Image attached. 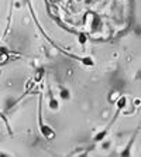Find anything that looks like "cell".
<instances>
[{"mask_svg": "<svg viewBox=\"0 0 141 157\" xmlns=\"http://www.w3.org/2000/svg\"><path fill=\"white\" fill-rule=\"evenodd\" d=\"M116 105H117L119 109H124V108L128 105V98H127V96H120V98L117 99Z\"/></svg>", "mask_w": 141, "mask_h": 157, "instance_id": "1", "label": "cell"}, {"mask_svg": "<svg viewBox=\"0 0 141 157\" xmlns=\"http://www.w3.org/2000/svg\"><path fill=\"white\" fill-rule=\"evenodd\" d=\"M120 98V94L119 92H112V95H110V102H114V99H116V102H117V99Z\"/></svg>", "mask_w": 141, "mask_h": 157, "instance_id": "2", "label": "cell"}]
</instances>
